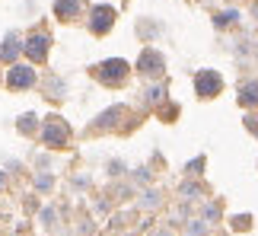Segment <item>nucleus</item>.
Returning <instances> with one entry per match:
<instances>
[{"instance_id": "obj_1", "label": "nucleus", "mask_w": 258, "mask_h": 236, "mask_svg": "<svg viewBox=\"0 0 258 236\" xmlns=\"http://www.w3.org/2000/svg\"><path fill=\"white\" fill-rule=\"evenodd\" d=\"M134 128V112L127 102H115L108 105V109H102L93 122L86 125V137H105V134H124Z\"/></svg>"}, {"instance_id": "obj_2", "label": "nucleus", "mask_w": 258, "mask_h": 236, "mask_svg": "<svg viewBox=\"0 0 258 236\" xmlns=\"http://www.w3.org/2000/svg\"><path fill=\"white\" fill-rule=\"evenodd\" d=\"M35 141L51 153H64L74 147V128L61 112H48V115H42V128H38Z\"/></svg>"}, {"instance_id": "obj_3", "label": "nucleus", "mask_w": 258, "mask_h": 236, "mask_svg": "<svg viewBox=\"0 0 258 236\" xmlns=\"http://www.w3.org/2000/svg\"><path fill=\"white\" fill-rule=\"evenodd\" d=\"M99 86H105V90H124L127 80H131L134 74V64L127 61V57H105V61H96L89 64L86 71Z\"/></svg>"}, {"instance_id": "obj_4", "label": "nucleus", "mask_w": 258, "mask_h": 236, "mask_svg": "<svg viewBox=\"0 0 258 236\" xmlns=\"http://www.w3.org/2000/svg\"><path fill=\"white\" fill-rule=\"evenodd\" d=\"M51 48H54V35H51V29L35 26L32 32L23 38V61H29L32 67H45V64H48V57H51Z\"/></svg>"}, {"instance_id": "obj_5", "label": "nucleus", "mask_w": 258, "mask_h": 236, "mask_svg": "<svg viewBox=\"0 0 258 236\" xmlns=\"http://www.w3.org/2000/svg\"><path fill=\"white\" fill-rule=\"evenodd\" d=\"M42 77H38V67H32L29 61H16L4 71V90L13 93V96H23V93H32L38 90Z\"/></svg>"}, {"instance_id": "obj_6", "label": "nucleus", "mask_w": 258, "mask_h": 236, "mask_svg": "<svg viewBox=\"0 0 258 236\" xmlns=\"http://www.w3.org/2000/svg\"><path fill=\"white\" fill-rule=\"evenodd\" d=\"M83 23H86V32L93 38H105L115 29V23H118V7H112V4H93L86 10Z\"/></svg>"}, {"instance_id": "obj_7", "label": "nucleus", "mask_w": 258, "mask_h": 236, "mask_svg": "<svg viewBox=\"0 0 258 236\" xmlns=\"http://www.w3.org/2000/svg\"><path fill=\"white\" fill-rule=\"evenodd\" d=\"M134 74L144 77V80H163L166 77V54L153 45L141 48V54H137V61H134Z\"/></svg>"}, {"instance_id": "obj_8", "label": "nucleus", "mask_w": 258, "mask_h": 236, "mask_svg": "<svg viewBox=\"0 0 258 236\" xmlns=\"http://www.w3.org/2000/svg\"><path fill=\"white\" fill-rule=\"evenodd\" d=\"M191 83H195L198 99H217V96L223 93V77H220V71H214V67H201V71H195Z\"/></svg>"}, {"instance_id": "obj_9", "label": "nucleus", "mask_w": 258, "mask_h": 236, "mask_svg": "<svg viewBox=\"0 0 258 236\" xmlns=\"http://www.w3.org/2000/svg\"><path fill=\"white\" fill-rule=\"evenodd\" d=\"M86 0H54L51 4V13L57 23L71 26V23H80V19H86Z\"/></svg>"}, {"instance_id": "obj_10", "label": "nucleus", "mask_w": 258, "mask_h": 236, "mask_svg": "<svg viewBox=\"0 0 258 236\" xmlns=\"http://www.w3.org/2000/svg\"><path fill=\"white\" fill-rule=\"evenodd\" d=\"M23 32H16V29H10V32L0 38V64L10 67L16 61H23Z\"/></svg>"}, {"instance_id": "obj_11", "label": "nucleus", "mask_w": 258, "mask_h": 236, "mask_svg": "<svg viewBox=\"0 0 258 236\" xmlns=\"http://www.w3.org/2000/svg\"><path fill=\"white\" fill-rule=\"evenodd\" d=\"M38 128H42V115H38V112H23L16 118V134L26 137V141H35Z\"/></svg>"}, {"instance_id": "obj_12", "label": "nucleus", "mask_w": 258, "mask_h": 236, "mask_svg": "<svg viewBox=\"0 0 258 236\" xmlns=\"http://www.w3.org/2000/svg\"><path fill=\"white\" fill-rule=\"evenodd\" d=\"M236 102H239L242 109L255 112V109H258V80H245V83H239V96H236Z\"/></svg>"}, {"instance_id": "obj_13", "label": "nucleus", "mask_w": 258, "mask_h": 236, "mask_svg": "<svg viewBox=\"0 0 258 236\" xmlns=\"http://www.w3.org/2000/svg\"><path fill=\"white\" fill-rule=\"evenodd\" d=\"M38 86H42V96H45V99H51V102H61V99H67V83L61 80V77H48V80L45 83H38Z\"/></svg>"}, {"instance_id": "obj_14", "label": "nucleus", "mask_w": 258, "mask_h": 236, "mask_svg": "<svg viewBox=\"0 0 258 236\" xmlns=\"http://www.w3.org/2000/svg\"><path fill=\"white\" fill-rule=\"evenodd\" d=\"M178 112H182V109H178V102H169V99H166L163 105H156L160 122H178Z\"/></svg>"}, {"instance_id": "obj_15", "label": "nucleus", "mask_w": 258, "mask_h": 236, "mask_svg": "<svg viewBox=\"0 0 258 236\" xmlns=\"http://www.w3.org/2000/svg\"><path fill=\"white\" fill-rule=\"evenodd\" d=\"M32 185H35V192H42V195H48V192L54 189V175L48 172V169H42V172H38L35 179H32Z\"/></svg>"}, {"instance_id": "obj_16", "label": "nucleus", "mask_w": 258, "mask_h": 236, "mask_svg": "<svg viewBox=\"0 0 258 236\" xmlns=\"http://www.w3.org/2000/svg\"><path fill=\"white\" fill-rule=\"evenodd\" d=\"M236 19H239V13H236V10H223V13L214 16V26H217V29H226V26H233Z\"/></svg>"}, {"instance_id": "obj_17", "label": "nucleus", "mask_w": 258, "mask_h": 236, "mask_svg": "<svg viewBox=\"0 0 258 236\" xmlns=\"http://www.w3.org/2000/svg\"><path fill=\"white\" fill-rule=\"evenodd\" d=\"M233 220H236V223H233L236 230H249V227H252V217H249V214H239V217H233Z\"/></svg>"}, {"instance_id": "obj_18", "label": "nucleus", "mask_w": 258, "mask_h": 236, "mask_svg": "<svg viewBox=\"0 0 258 236\" xmlns=\"http://www.w3.org/2000/svg\"><path fill=\"white\" fill-rule=\"evenodd\" d=\"M108 172H112V175H121L124 172V163L121 160H112V163H108Z\"/></svg>"}, {"instance_id": "obj_19", "label": "nucleus", "mask_w": 258, "mask_h": 236, "mask_svg": "<svg viewBox=\"0 0 258 236\" xmlns=\"http://www.w3.org/2000/svg\"><path fill=\"white\" fill-rule=\"evenodd\" d=\"M7 189H10V172H7V169H0V195H4Z\"/></svg>"}, {"instance_id": "obj_20", "label": "nucleus", "mask_w": 258, "mask_h": 236, "mask_svg": "<svg viewBox=\"0 0 258 236\" xmlns=\"http://www.w3.org/2000/svg\"><path fill=\"white\" fill-rule=\"evenodd\" d=\"M42 220L51 227V223H54V208H45V211H42Z\"/></svg>"}, {"instance_id": "obj_21", "label": "nucleus", "mask_w": 258, "mask_h": 236, "mask_svg": "<svg viewBox=\"0 0 258 236\" xmlns=\"http://www.w3.org/2000/svg\"><path fill=\"white\" fill-rule=\"evenodd\" d=\"M201 166H204V156H198V160L188 163V169H191V172H201Z\"/></svg>"}, {"instance_id": "obj_22", "label": "nucleus", "mask_w": 258, "mask_h": 236, "mask_svg": "<svg viewBox=\"0 0 258 236\" xmlns=\"http://www.w3.org/2000/svg\"><path fill=\"white\" fill-rule=\"evenodd\" d=\"M0 86H4V64H0Z\"/></svg>"}]
</instances>
